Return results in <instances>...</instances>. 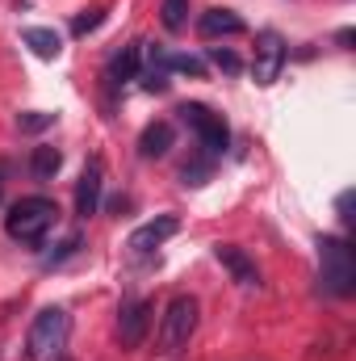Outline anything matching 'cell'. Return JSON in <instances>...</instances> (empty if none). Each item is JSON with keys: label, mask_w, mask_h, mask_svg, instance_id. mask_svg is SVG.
I'll return each mask as SVG.
<instances>
[{"label": "cell", "mask_w": 356, "mask_h": 361, "mask_svg": "<svg viewBox=\"0 0 356 361\" xmlns=\"http://www.w3.org/2000/svg\"><path fill=\"white\" fill-rule=\"evenodd\" d=\"M55 223H59V206H55L51 197H21V202H13L8 214H4V231H8L17 244H30V248H38V244L55 231Z\"/></svg>", "instance_id": "6da1fadb"}, {"label": "cell", "mask_w": 356, "mask_h": 361, "mask_svg": "<svg viewBox=\"0 0 356 361\" xmlns=\"http://www.w3.org/2000/svg\"><path fill=\"white\" fill-rule=\"evenodd\" d=\"M68 336H72V315H68L63 307H46V311H38L34 324H30L25 353H30V361H63Z\"/></svg>", "instance_id": "7a4b0ae2"}, {"label": "cell", "mask_w": 356, "mask_h": 361, "mask_svg": "<svg viewBox=\"0 0 356 361\" xmlns=\"http://www.w3.org/2000/svg\"><path fill=\"white\" fill-rule=\"evenodd\" d=\"M319 269H323V286L336 298L356 294V252L348 240L340 235H319Z\"/></svg>", "instance_id": "3957f363"}, {"label": "cell", "mask_w": 356, "mask_h": 361, "mask_svg": "<svg viewBox=\"0 0 356 361\" xmlns=\"http://www.w3.org/2000/svg\"><path fill=\"white\" fill-rule=\"evenodd\" d=\"M197 319H201V307L193 294H177L164 311V328H160V353H177L193 341L197 332Z\"/></svg>", "instance_id": "277c9868"}, {"label": "cell", "mask_w": 356, "mask_h": 361, "mask_svg": "<svg viewBox=\"0 0 356 361\" xmlns=\"http://www.w3.org/2000/svg\"><path fill=\"white\" fill-rule=\"evenodd\" d=\"M177 114H180V122H184V126H193V130H197V139H201V152H205V156H222V152L231 147V130H227V122H222L218 114H210L205 105L184 101Z\"/></svg>", "instance_id": "5b68a950"}, {"label": "cell", "mask_w": 356, "mask_h": 361, "mask_svg": "<svg viewBox=\"0 0 356 361\" xmlns=\"http://www.w3.org/2000/svg\"><path fill=\"white\" fill-rule=\"evenodd\" d=\"M285 59H289L285 38H281L276 30H260V34H256V55H252V76H256V85H260V89L276 85V76H281Z\"/></svg>", "instance_id": "8992f818"}, {"label": "cell", "mask_w": 356, "mask_h": 361, "mask_svg": "<svg viewBox=\"0 0 356 361\" xmlns=\"http://www.w3.org/2000/svg\"><path fill=\"white\" fill-rule=\"evenodd\" d=\"M147 328H151V302L147 298H126L122 311H117V341H122V349H139Z\"/></svg>", "instance_id": "52a82bcc"}, {"label": "cell", "mask_w": 356, "mask_h": 361, "mask_svg": "<svg viewBox=\"0 0 356 361\" xmlns=\"http://www.w3.org/2000/svg\"><path fill=\"white\" fill-rule=\"evenodd\" d=\"M177 231H180L177 214H160V219H151V223L134 227V231H130V240H126V248H130L134 257H147V252H155L164 240H172Z\"/></svg>", "instance_id": "ba28073f"}, {"label": "cell", "mask_w": 356, "mask_h": 361, "mask_svg": "<svg viewBox=\"0 0 356 361\" xmlns=\"http://www.w3.org/2000/svg\"><path fill=\"white\" fill-rule=\"evenodd\" d=\"M101 189H105V164H101V160H89L84 173H80V180H76V214H80V219H92V214H96Z\"/></svg>", "instance_id": "9c48e42d"}, {"label": "cell", "mask_w": 356, "mask_h": 361, "mask_svg": "<svg viewBox=\"0 0 356 361\" xmlns=\"http://www.w3.org/2000/svg\"><path fill=\"white\" fill-rule=\"evenodd\" d=\"M214 257H218V265L231 273V281H239V286H260V269H256V261L243 252V248H235V244H218L214 248Z\"/></svg>", "instance_id": "30bf717a"}, {"label": "cell", "mask_w": 356, "mask_h": 361, "mask_svg": "<svg viewBox=\"0 0 356 361\" xmlns=\"http://www.w3.org/2000/svg\"><path fill=\"white\" fill-rule=\"evenodd\" d=\"M139 80L147 92H168V51L164 47H143V63H139Z\"/></svg>", "instance_id": "8fae6325"}, {"label": "cell", "mask_w": 356, "mask_h": 361, "mask_svg": "<svg viewBox=\"0 0 356 361\" xmlns=\"http://www.w3.org/2000/svg\"><path fill=\"white\" fill-rule=\"evenodd\" d=\"M197 34L201 38H235V34H243V17L235 8H205L197 17Z\"/></svg>", "instance_id": "7c38bea8"}, {"label": "cell", "mask_w": 356, "mask_h": 361, "mask_svg": "<svg viewBox=\"0 0 356 361\" xmlns=\"http://www.w3.org/2000/svg\"><path fill=\"white\" fill-rule=\"evenodd\" d=\"M172 152V122H151L139 135V156L143 160H164Z\"/></svg>", "instance_id": "4fadbf2b"}, {"label": "cell", "mask_w": 356, "mask_h": 361, "mask_svg": "<svg viewBox=\"0 0 356 361\" xmlns=\"http://www.w3.org/2000/svg\"><path fill=\"white\" fill-rule=\"evenodd\" d=\"M21 42H25L38 59H59V55H63V38H59L55 30H46V25H30V30H21Z\"/></svg>", "instance_id": "5bb4252c"}, {"label": "cell", "mask_w": 356, "mask_h": 361, "mask_svg": "<svg viewBox=\"0 0 356 361\" xmlns=\"http://www.w3.org/2000/svg\"><path fill=\"white\" fill-rule=\"evenodd\" d=\"M139 63H143V42L122 47V55H113V63H109V85L139 80Z\"/></svg>", "instance_id": "9a60e30c"}, {"label": "cell", "mask_w": 356, "mask_h": 361, "mask_svg": "<svg viewBox=\"0 0 356 361\" xmlns=\"http://www.w3.org/2000/svg\"><path fill=\"white\" fill-rule=\"evenodd\" d=\"M59 164H63V156L55 147H34V156H30V173L38 180H51L59 173Z\"/></svg>", "instance_id": "2e32d148"}, {"label": "cell", "mask_w": 356, "mask_h": 361, "mask_svg": "<svg viewBox=\"0 0 356 361\" xmlns=\"http://www.w3.org/2000/svg\"><path fill=\"white\" fill-rule=\"evenodd\" d=\"M59 122V114H46V109H30V114H17V130L21 135H42Z\"/></svg>", "instance_id": "e0dca14e"}, {"label": "cell", "mask_w": 356, "mask_h": 361, "mask_svg": "<svg viewBox=\"0 0 356 361\" xmlns=\"http://www.w3.org/2000/svg\"><path fill=\"white\" fill-rule=\"evenodd\" d=\"M210 173H214V156H197V160H189L184 169H180V185H205L210 180Z\"/></svg>", "instance_id": "ac0fdd59"}, {"label": "cell", "mask_w": 356, "mask_h": 361, "mask_svg": "<svg viewBox=\"0 0 356 361\" xmlns=\"http://www.w3.org/2000/svg\"><path fill=\"white\" fill-rule=\"evenodd\" d=\"M164 30H184V21H189V0H164Z\"/></svg>", "instance_id": "d6986e66"}, {"label": "cell", "mask_w": 356, "mask_h": 361, "mask_svg": "<svg viewBox=\"0 0 356 361\" xmlns=\"http://www.w3.org/2000/svg\"><path fill=\"white\" fill-rule=\"evenodd\" d=\"M210 59H214V68H222L227 76H239V72H243V59H239L235 51H227V47H210Z\"/></svg>", "instance_id": "ffe728a7"}, {"label": "cell", "mask_w": 356, "mask_h": 361, "mask_svg": "<svg viewBox=\"0 0 356 361\" xmlns=\"http://www.w3.org/2000/svg\"><path fill=\"white\" fill-rule=\"evenodd\" d=\"M101 25H105V8H89V13H80V17L72 21V34H76V38H84V34L101 30Z\"/></svg>", "instance_id": "44dd1931"}, {"label": "cell", "mask_w": 356, "mask_h": 361, "mask_svg": "<svg viewBox=\"0 0 356 361\" xmlns=\"http://www.w3.org/2000/svg\"><path fill=\"white\" fill-rule=\"evenodd\" d=\"M168 72H189V76H205V63L197 55H172L168 51Z\"/></svg>", "instance_id": "7402d4cb"}, {"label": "cell", "mask_w": 356, "mask_h": 361, "mask_svg": "<svg viewBox=\"0 0 356 361\" xmlns=\"http://www.w3.org/2000/svg\"><path fill=\"white\" fill-rule=\"evenodd\" d=\"M336 210H340V219H344V227L352 223V189H344L340 197H336Z\"/></svg>", "instance_id": "603a6c76"}, {"label": "cell", "mask_w": 356, "mask_h": 361, "mask_svg": "<svg viewBox=\"0 0 356 361\" xmlns=\"http://www.w3.org/2000/svg\"><path fill=\"white\" fill-rule=\"evenodd\" d=\"M336 42H340L344 51H352V42H356V30H340V34H336Z\"/></svg>", "instance_id": "cb8c5ba5"}]
</instances>
